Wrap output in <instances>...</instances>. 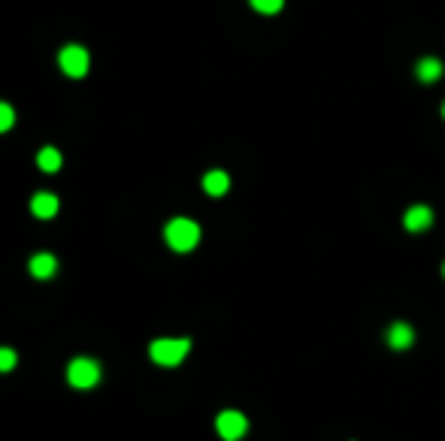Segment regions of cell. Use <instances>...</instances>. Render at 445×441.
Instances as JSON below:
<instances>
[{
    "mask_svg": "<svg viewBox=\"0 0 445 441\" xmlns=\"http://www.w3.org/2000/svg\"><path fill=\"white\" fill-rule=\"evenodd\" d=\"M215 429L224 441H240L245 435V429H249V420H245V414H240V411H221L215 420Z\"/></svg>",
    "mask_w": 445,
    "mask_h": 441,
    "instance_id": "cell-5",
    "label": "cell"
},
{
    "mask_svg": "<svg viewBox=\"0 0 445 441\" xmlns=\"http://www.w3.org/2000/svg\"><path fill=\"white\" fill-rule=\"evenodd\" d=\"M442 275H445V266H442Z\"/></svg>",
    "mask_w": 445,
    "mask_h": 441,
    "instance_id": "cell-16",
    "label": "cell"
},
{
    "mask_svg": "<svg viewBox=\"0 0 445 441\" xmlns=\"http://www.w3.org/2000/svg\"><path fill=\"white\" fill-rule=\"evenodd\" d=\"M188 351H191L188 338H158V342H152V347H149L152 360L158 366H179L188 357Z\"/></svg>",
    "mask_w": 445,
    "mask_h": 441,
    "instance_id": "cell-2",
    "label": "cell"
},
{
    "mask_svg": "<svg viewBox=\"0 0 445 441\" xmlns=\"http://www.w3.org/2000/svg\"><path fill=\"white\" fill-rule=\"evenodd\" d=\"M282 3H285V0H251V6L258 9V13H267V15L279 13V9H282Z\"/></svg>",
    "mask_w": 445,
    "mask_h": 441,
    "instance_id": "cell-14",
    "label": "cell"
},
{
    "mask_svg": "<svg viewBox=\"0 0 445 441\" xmlns=\"http://www.w3.org/2000/svg\"><path fill=\"white\" fill-rule=\"evenodd\" d=\"M31 275L34 278H52L54 275V269H58V260H54L52 254H36V257H31Z\"/></svg>",
    "mask_w": 445,
    "mask_h": 441,
    "instance_id": "cell-7",
    "label": "cell"
},
{
    "mask_svg": "<svg viewBox=\"0 0 445 441\" xmlns=\"http://www.w3.org/2000/svg\"><path fill=\"white\" fill-rule=\"evenodd\" d=\"M388 342L391 347H397V351H403V347H409L415 342V329L409 327V324H394L388 329Z\"/></svg>",
    "mask_w": 445,
    "mask_h": 441,
    "instance_id": "cell-9",
    "label": "cell"
},
{
    "mask_svg": "<svg viewBox=\"0 0 445 441\" xmlns=\"http://www.w3.org/2000/svg\"><path fill=\"white\" fill-rule=\"evenodd\" d=\"M403 224H406V230H412V233H418V230H427V227L433 224V212L427 206H412L406 212Z\"/></svg>",
    "mask_w": 445,
    "mask_h": 441,
    "instance_id": "cell-6",
    "label": "cell"
},
{
    "mask_svg": "<svg viewBox=\"0 0 445 441\" xmlns=\"http://www.w3.org/2000/svg\"><path fill=\"white\" fill-rule=\"evenodd\" d=\"M18 363V354L13 347H0V372H9Z\"/></svg>",
    "mask_w": 445,
    "mask_h": 441,
    "instance_id": "cell-15",
    "label": "cell"
},
{
    "mask_svg": "<svg viewBox=\"0 0 445 441\" xmlns=\"http://www.w3.org/2000/svg\"><path fill=\"white\" fill-rule=\"evenodd\" d=\"M31 212L36 215V218H52L54 212H58V197L54 194H34V200H31Z\"/></svg>",
    "mask_w": 445,
    "mask_h": 441,
    "instance_id": "cell-8",
    "label": "cell"
},
{
    "mask_svg": "<svg viewBox=\"0 0 445 441\" xmlns=\"http://www.w3.org/2000/svg\"><path fill=\"white\" fill-rule=\"evenodd\" d=\"M418 79L421 82H436L442 76V63L436 61V58H424V61H418Z\"/></svg>",
    "mask_w": 445,
    "mask_h": 441,
    "instance_id": "cell-12",
    "label": "cell"
},
{
    "mask_svg": "<svg viewBox=\"0 0 445 441\" xmlns=\"http://www.w3.org/2000/svg\"><path fill=\"white\" fill-rule=\"evenodd\" d=\"M58 63H61V70L67 73L70 79H82L88 73V67H91V58H88V52L82 49V45H64L61 54H58Z\"/></svg>",
    "mask_w": 445,
    "mask_h": 441,
    "instance_id": "cell-4",
    "label": "cell"
},
{
    "mask_svg": "<svg viewBox=\"0 0 445 441\" xmlns=\"http://www.w3.org/2000/svg\"><path fill=\"white\" fill-rule=\"evenodd\" d=\"M163 239H167V245L173 248V251L185 254L200 242V227L188 218H173L167 224V230H163Z\"/></svg>",
    "mask_w": 445,
    "mask_h": 441,
    "instance_id": "cell-1",
    "label": "cell"
},
{
    "mask_svg": "<svg viewBox=\"0 0 445 441\" xmlns=\"http://www.w3.org/2000/svg\"><path fill=\"white\" fill-rule=\"evenodd\" d=\"M442 115H445V109H442Z\"/></svg>",
    "mask_w": 445,
    "mask_h": 441,
    "instance_id": "cell-17",
    "label": "cell"
},
{
    "mask_svg": "<svg viewBox=\"0 0 445 441\" xmlns=\"http://www.w3.org/2000/svg\"><path fill=\"white\" fill-rule=\"evenodd\" d=\"M15 124V109L9 103H0V133H6Z\"/></svg>",
    "mask_w": 445,
    "mask_h": 441,
    "instance_id": "cell-13",
    "label": "cell"
},
{
    "mask_svg": "<svg viewBox=\"0 0 445 441\" xmlns=\"http://www.w3.org/2000/svg\"><path fill=\"white\" fill-rule=\"evenodd\" d=\"M36 167H40L43 172H58L61 170V151L58 149H43L40 154H36Z\"/></svg>",
    "mask_w": 445,
    "mask_h": 441,
    "instance_id": "cell-11",
    "label": "cell"
},
{
    "mask_svg": "<svg viewBox=\"0 0 445 441\" xmlns=\"http://www.w3.org/2000/svg\"><path fill=\"white\" fill-rule=\"evenodd\" d=\"M203 188H206V194L221 197V194H227V188H231V179H227L224 170H212V172H206Z\"/></svg>",
    "mask_w": 445,
    "mask_h": 441,
    "instance_id": "cell-10",
    "label": "cell"
},
{
    "mask_svg": "<svg viewBox=\"0 0 445 441\" xmlns=\"http://www.w3.org/2000/svg\"><path fill=\"white\" fill-rule=\"evenodd\" d=\"M67 381H70L76 390L94 387V384L100 381V366H97L94 360H88V357H76V360L67 366Z\"/></svg>",
    "mask_w": 445,
    "mask_h": 441,
    "instance_id": "cell-3",
    "label": "cell"
}]
</instances>
